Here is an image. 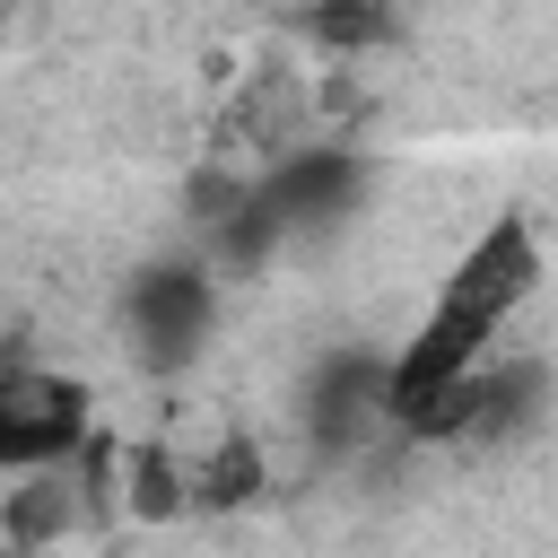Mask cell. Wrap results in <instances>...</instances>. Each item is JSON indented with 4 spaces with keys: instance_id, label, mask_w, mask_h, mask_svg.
<instances>
[{
    "instance_id": "6da1fadb",
    "label": "cell",
    "mask_w": 558,
    "mask_h": 558,
    "mask_svg": "<svg viewBox=\"0 0 558 558\" xmlns=\"http://www.w3.org/2000/svg\"><path fill=\"white\" fill-rule=\"evenodd\" d=\"M532 279H541L532 227H523V218H497V227L453 262V279L436 288L427 323H418L410 349L392 357V418H410L427 392H445L453 375H471V366L488 357V340L514 323V305L532 296Z\"/></svg>"
},
{
    "instance_id": "7a4b0ae2",
    "label": "cell",
    "mask_w": 558,
    "mask_h": 558,
    "mask_svg": "<svg viewBox=\"0 0 558 558\" xmlns=\"http://www.w3.org/2000/svg\"><path fill=\"white\" fill-rule=\"evenodd\" d=\"M357 157L349 148H305V157H288L262 192H253V209L235 218V244L244 253H262L270 235H305V227H331L349 201H357Z\"/></svg>"
},
{
    "instance_id": "3957f363",
    "label": "cell",
    "mask_w": 558,
    "mask_h": 558,
    "mask_svg": "<svg viewBox=\"0 0 558 558\" xmlns=\"http://www.w3.org/2000/svg\"><path fill=\"white\" fill-rule=\"evenodd\" d=\"M87 436V392L70 375L0 366V471H52Z\"/></svg>"
},
{
    "instance_id": "277c9868",
    "label": "cell",
    "mask_w": 558,
    "mask_h": 558,
    "mask_svg": "<svg viewBox=\"0 0 558 558\" xmlns=\"http://www.w3.org/2000/svg\"><path fill=\"white\" fill-rule=\"evenodd\" d=\"M131 331H140L148 366H183L209 340V279L201 270H148L131 288Z\"/></svg>"
},
{
    "instance_id": "5b68a950",
    "label": "cell",
    "mask_w": 558,
    "mask_h": 558,
    "mask_svg": "<svg viewBox=\"0 0 558 558\" xmlns=\"http://www.w3.org/2000/svg\"><path fill=\"white\" fill-rule=\"evenodd\" d=\"M314 35L323 44H366V35H384V9L375 0H323L314 9Z\"/></svg>"
}]
</instances>
